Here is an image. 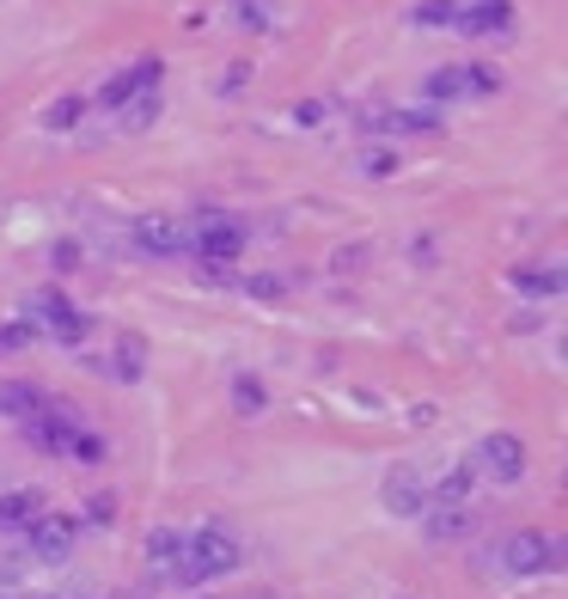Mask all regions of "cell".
<instances>
[{"instance_id": "cell-1", "label": "cell", "mask_w": 568, "mask_h": 599, "mask_svg": "<svg viewBox=\"0 0 568 599\" xmlns=\"http://www.w3.org/2000/svg\"><path fill=\"white\" fill-rule=\"evenodd\" d=\"M239 563H245L239 538H232L227 526H202V532L184 538V556H178V575H171V582L202 587V582H220V575H232Z\"/></svg>"}, {"instance_id": "cell-2", "label": "cell", "mask_w": 568, "mask_h": 599, "mask_svg": "<svg viewBox=\"0 0 568 599\" xmlns=\"http://www.w3.org/2000/svg\"><path fill=\"white\" fill-rule=\"evenodd\" d=\"M184 251L196 263H239V251H245V227H239L232 215H220V208H202V215L184 227Z\"/></svg>"}, {"instance_id": "cell-3", "label": "cell", "mask_w": 568, "mask_h": 599, "mask_svg": "<svg viewBox=\"0 0 568 599\" xmlns=\"http://www.w3.org/2000/svg\"><path fill=\"white\" fill-rule=\"evenodd\" d=\"M490 93H501V74L495 68H483V62H459V68H440V74H428V98L434 105H452V98H490Z\"/></svg>"}, {"instance_id": "cell-4", "label": "cell", "mask_w": 568, "mask_h": 599, "mask_svg": "<svg viewBox=\"0 0 568 599\" xmlns=\"http://www.w3.org/2000/svg\"><path fill=\"white\" fill-rule=\"evenodd\" d=\"M32 331H49L56 343H86V331H93V319L74 307V300H62V293H37L32 300Z\"/></svg>"}, {"instance_id": "cell-5", "label": "cell", "mask_w": 568, "mask_h": 599, "mask_svg": "<svg viewBox=\"0 0 568 599\" xmlns=\"http://www.w3.org/2000/svg\"><path fill=\"white\" fill-rule=\"evenodd\" d=\"M471 471L490 477V483H520L525 477V441L520 434H490V441L471 453Z\"/></svg>"}, {"instance_id": "cell-6", "label": "cell", "mask_w": 568, "mask_h": 599, "mask_svg": "<svg viewBox=\"0 0 568 599\" xmlns=\"http://www.w3.org/2000/svg\"><path fill=\"white\" fill-rule=\"evenodd\" d=\"M25 538H32L37 563H68L74 556V538H80V520L74 514H44V520L25 526Z\"/></svg>"}, {"instance_id": "cell-7", "label": "cell", "mask_w": 568, "mask_h": 599, "mask_svg": "<svg viewBox=\"0 0 568 599\" xmlns=\"http://www.w3.org/2000/svg\"><path fill=\"white\" fill-rule=\"evenodd\" d=\"M159 74H166V68H159L154 56H141V62H129L123 74H110L105 86H98V105H105V110H123L129 98H141V93H159Z\"/></svg>"}, {"instance_id": "cell-8", "label": "cell", "mask_w": 568, "mask_h": 599, "mask_svg": "<svg viewBox=\"0 0 568 599\" xmlns=\"http://www.w3.org/2000/svg\"><path fill=\"white\" fill-rule=\"evenodd\" d=\"M556 538H544V532H513L501 544V568H513V575H551L556 568Z\"/></svg>"}, {"instance_id": "cell-9", "label": "cell", "mask_w": 568, "mask_h": 599, "mask_svg": "<svg viewBox=\"0 0 568 599\" xmlns=\"http://www.w3.org/2000/svg\"><path fill=\"white\" fill-rule=\"evenodd\" d=\"M452 32H464V37H507V32H513V0H459Z\"/></svg>"}, {"instance_id": "cell-10", "label": "cell", "mask_w": 568, "mask_h": 599, "mask_svg": "<svg viewBox=\"0 0 568 599\" xmlns=\"http://www.w3.org/2000/svg\"><path fill=\"white\" fill-rule=\"evenodd\" d=\"M25 434H32V441L44 446V453H68V441L80 434L74 404H49V398H44V410H37L32 422H25Z\"/></svg>"}, {"instance_id": "cell-11", "label": "cell", "mask_w": 568, "mask_h": 599, "mask_svg": "<svg viewBox=\"0 0 568 599\" xmlns=\"http://www.w3.org/2000/svg\"><path fill=\"white\" fill-rule=\"evenodd\" d=\"M129 239H135L141 257H178V251H184V227L171 215H141Z\"/></svg>"}, {"instance_id": "cell-12", "label": "cell", "mask_w": 568, "mask_h": 599, "mask_svg": "<svg viewBox=\"0 0 568 599\" xmlns=\"http://www.w3.org/2000/svg\"><path fill=\"white\" fill-rule=\"evenodd\" d=\"M385 507H391V514H403V520H415V514L428 507V483H422V471L398 465V471L385 477Z\"/></svg>"}, {"instance_id": "cell-13", "label": "cell", "mask_w": 568, "mask_h": 599, "mask_svg": "<svg viewBox=\"0 0 568 599\" xmlns=\"http://www.w3.org/2000/svg\"><path fill=\"white\" fill-rule=\"evenodd\" d=\"M178 556H184V532H178V526H154V532H147V575H154V582H171V575H178Z\"/></svg>"}, {"instance_id": "cell-14", "label": "cell", "mask_w": 568, "mask_h": 599, "mask_svg": "<svg viewBox=\"0 0 568 599\" xmlns=\"http://www.w3.org/2000/svg\"><path fill=\"white\" fill-rule=\"evenodd\" d=\"M471 483H476L471 459H459L446 477H434V483H428V507H471Z\"/></svg>"}, {"instance_id": "cell-15", "label": "cell", "mask_w": 568, "mask_h": 599, "mask_svg": "<svg viewBox=\"0 0 568 599\" xmlns=\"http://www.w3.org/2000/svg\"><path fill=\"white\" fill-rule=\"evenodd\" d=\"M422 526H428L434 544H452V538H471L476 514L471 507H422Z\"/></svg>"}, {"instance_id": "cell-16", "label": "cell", "mask_w": 568, "mask_h": 599, "mask_svg": "<svg viewBox=\"0 0 568 599\" xmlns=\"http://www.w3.org/2000/svg\"><path fill=\"white\" fill-rule=\"evenodd\" d=\"M44 514H49L44 490H7L0 495V526H32V520H44Z\"/></svg>"}, {"instance_id": "cell-17", "label": "cell", "mask_w": 568, "mask_h": 599, "mask_svg": "<svg viewBox=\"0 0 568 599\" xmlns=\"http://www.w3.org/2000/svg\"><path fill=\"white\" fill-rule=\"evenodd\" d=\"M513 288L537 293V300H556V293H563V269H556V263H520V269H513Z\"/></svg>"}, {"instance_id": "cell-18", "label": "cell", "mask_w": 568, "mask_h": 599, "mask_svg": "<svg viewBox=\"0 0 568 599\" xmlns=\"http://www.w3.org/2000/svg\"><path fill=\"white\" fill-rule=\"evenodd\" d=\"M44 410V392L25 380H7L0 385V416H13V422H32V416Z\"/></svg>"}, {"instance_id": "cell-19", "label": "cell", "mask_w": 568, "mask_h": 599, "mask_svg": "<svg viewBox=\"0 0 568 599\" xmlns=\"http://www.w3.org/2000/svg\"><path fill=\"white\" fill-rule=\"evenodd\" d=\"M110 373L135 385L141 373H147V343H141V337H123V343H117V355H110Z\"/></svg>"}, {"instance_id": "cell-20", "label": "cell", "mask_w": 568, "mask_h": 599, "mask_svg": "<svg viewBox=\"0 0 568 599\" xmlns=\"http://www.w3.org/2000/svg\"><path fill=\"white\" fill-rule=\"evenodd\" d=\"M410 19H415V25H428V32H440V25H452V19H459V0H415Z\"/></svg>"}, {"instance_id": "cell-21", "label": "cell", "mask_w": 568, "mask_h": 599, "mask_svg": "<svg viewBox=\"0 0 568 599\" xmlns=\"http://www.w3.org/2000/svg\"><path fill=\"white\" fill-rule=\"evenodd\" d=\"M232 404H239V416H263V404H269V392H263V380H251V373H239V380H232Z\"/></svg>"}, {"instance_id": "cell-22", "label": "cell", "mask_w": 568, "mask_h": 599, "mask_svg": "<svg viewBox=\"0 0 568 599\" xmlns=\"http://www.w3.org/2000/svg\"><path fill=\"white\" fill-rule=\"evenodd\" d=\"M68 453H74L80 465H105L110 459V441H105V434H93V429H80L74 441H68Z\"/></svg>"}, {"instance_id": "cell-23", "label": "cell", "mask_w": 568, "mask_h": 599, "mask_svg": "<svg viewBox=\"0 0 568 599\" xmlns=\"http://www.w3.org/2000/svg\"><path fill=\"white\" fill-rule=\"evenodd\" d=\"M276 7H269V0H232V19H239V25H245V32H269V25H276Z\"/></svg>"}, {"instance_id": "cell-24", "label": "cell", "mask_w": 568, "mask_h": 599, "mask_svg": "<svg viewBox=\"0 0 568 599\" xmlns=\"http://www.w3.org/2000/svg\"><path fill=\"white\" fill-rule=\"evenodd\" d=\"M398 166H403L398 147H361V171H367V178H391Z\"/></svg>"}, {"instance_id": "cell-25", "label": "cell", "mask_w": 568, "mask_h": 599, "mask_svg": "<svg viewBox=\"0 0 568 599\" xmlns=\"http://www.w3.org/2000/svg\"><path fill=\"white\" fill-rule=\"evenodd\" d=\"M80 110H86V98H56V105L44 110V129H62L68 135V129L80 123Z\"/></svg>"}, {"instance_id": "cell-26", "label": "cell", "mask_w": 568, "mask_h": 599, "mask_svg": "<svg viewBox=\"0 0 568 599\" xmlns=\"http://www.w3.org/2000/svg\"><path fill=\"white\" fill-rule=\"evenodd\" d=\"M154 117H159V93H141V98L123 105V129H147Z\"/></svg>"}, {"instance_id": "cell-27", "label": "cell", "mask_w": 568, "mask_h": 599, "mask_svg": "<svg viewBox=\"0 0 568 599\" xmlns=\"http://www.w3.org/2000/svg\"><path fill=\"white\" fill-rule=\"evenodd\" d=\"M37 331H32V319H19V324H0V355H19L25 343H32Z\"/></svg>"}, {"instance_id": "cell-28", "label": "cell", "mask_w": 568, "mask_h": 599, "mask_svg": "<svg viewBox=\"0 0 568 599\" xmlns=\"http://www.w3.org/2000/svg\"><path fill=\"white\" fill-rule=\"evenodd\" d=\"M239 288L257 293V300H281V293H288V281H281V276H245Z\"/></svg>"}, {"instance_id": "cell-29", "label": "cell", "mask_w": 568, "mask_h": 599, "mask_svg": "<svg viewBox=\"0 0 568 599\" xmlns=\"http://www.w3.org/2000/svg\"><path fill=\"white\" fill-rule=\"evenodd\" d=\"M86 520L110 526V520H117V495H93V502H86Z\"/></svg>"}, {"instance_id": "cell-30", "label": "cell", "mask_w": 568, "mask_h": 599, "mask_svg": "<svg viewBox=\"0 0 568 599\" xmlns=\"http://www.w3.org/2000/svg\"><path fill=\"white\" fill-rule=\"evenodd\" d=\"M288 117H293L300 129H318V123H324V105H318V98H306V105H293Z\"/></svg>"}, {"instance_id": "cell-31", "label": "cell", "mask_w": 568, "mask_h": 599, "mask_svg": "<svg viewBox=\"0 0 568 599\" xmlns=\"http://www.w3.org/2000/svg\"><path fill=\"white\" fill-rule=\"evenodd\" d=\"M49 263H56L62 276H68V269H80V245H74V239H62V245L49 251Z\"/></svg>"}, {"instance_id": "cell-32", "label": "cell", "mask_w": 568, "mask_h": 599, "mask_svg": "<svg viewBox=\"0 0 568 599\" xmlns=\"http://www.w3.org/2000/svg\"><path fill=\"white\" fill-rule=\"evenodd\" d=\"M245 80H251V68H245V62H232V68H227V80H220V93H239Z\"/></svg>"}, {"instance_id": "cell-33", "label": "cell", "mask_w": 568, "mask_h": 599, "mask_svg": "<svg viewBox=\"0 0 568 599\" xmlns=\"http://www.w3.org/2000/svg\"><path fill=\"white\" fill-rule=\"evenodd\" d=\"M202 599H208V594H202Z\"/></svg>"}]
</instances>
